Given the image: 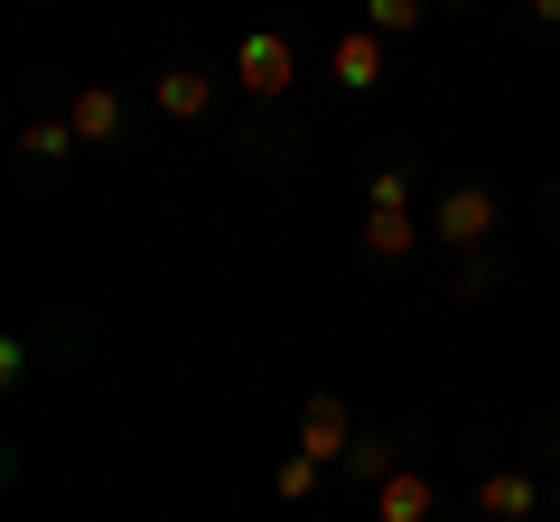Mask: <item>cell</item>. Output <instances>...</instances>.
Returning <instances> with one entry per match:
<instances>
[{"mask_svg":"<svg viewBox=\"0 0 560 522\" xmlns=\"http://www.w3.org/2000/svg\"><path fill=\"white\" fill-rule=\"evenodd\" d=\"M150 94H160L168 121H206V112H215V75H197V66H168Z\"/></svg>","mask_w":560,"mask_h":522,"instance_id":"cell-6","label":"cell"},{"mask_svg":"<svg viewBox=\"0 0 560 522\" xmlns=\"http://www.w3.org/2000/svg\"><path fill=\"white\" fill-rule=\"evenodd\" d=\"M495 197H486V187H448L440 205H430V242H486L495 234Z\"/></svg>","mask_w":560,"mask_h":522,"instance_id":"cell-3","label":"cell"},{"mask_svg":"<svg viewBox=\"0 0 560 522\" xmlns=\"http://www.w3.org/2000/svg\"><path fill=\"white\" fill-rule=\"evenodd\" d=\"M290 448H300V458H318V466H346V458H355V411L318 392V402L300 411V439H290Z\"/></svg>","mask_w":560,"mask_h":522,"instance_id":"cell-2","label":"cell"},{"mask_svg":"<svg viewBox=\"0 0 560 522\" xmlns=\"http://www.w3.org/2000/svg\"><path fill=\"white\" fill-rule=\"evenodd\" d=\"M420 20H430V0H364V28L374 38H411Z\"/></svg>","mask_w":560,"mask_h":522,"instance_id":"cell-11","label":"cell"},{"mask_svg":"<svg viewBox=\"0 0 560 522\" xmlns=\"http://www.w3.org/2000/svg\"><path fill=\"white\" fill-rule=\"evenodd\" d=\"M20 150H28V159H47V168H57V159H75L84 141H75V121L57 112V121H28V131H20Z\"/></svg>","mask_w":560,"mask_h":522,"instance_id":"cell-10","label":"cell"},{"mask_svg":"<svg viewBox=\"0 0 560 522\" xmlns=\"http://www.w3.org/2000/svg\"><path fill=\"white\" fill-rule=\"evenodd\" d=\"M551 513H560V495H551Z\"/></svg>","mask_w":560,"mask_h":522,"instance_id":"cell-15","label":"cell"},{"mask_svg":"<svg viewBox=\"0 0 560 522\" xmlns=\"http://www.w3.org/2000/svg\"><path fill=\"white\" fill-rule=\"evenodd\" d=\"M308 485H318V458H300V448H290V458H280V503H300Z\"/></svg>","mask_w":560,"mask_h":522,"instance_id":"cell-12","label":"cell"},{"mask_svg":"<svg viewBox=\"0 0 560 522\" xmlns=\"http://www.w3.org/2000/svg\"><path fill=\"white\" fill-rule=\"evenodd\" d=\"M234 84L243 94H290V84H300V57H290V38H271V28H253V38H243V57H234Z\"/></svg>","mask_w":560,"mask_h":522,"instance_id":"cell-1","label":"cell"},{"mask_svg":"<svg viewBox=\"0 0 560 522\" xmlns=\"http://www.w3.org/2000/svg\"><path fill=\"white\" fill-rule=\"evenodd\" d=\"M364 252H374V261H401V252H411V242H420V215H411V205H364Z\"/></svg>","mask_w":560,"mask_h":522,"instance_id":"cell-7","label":"cell"},{"mask_svg":"<svg viewBox=\"0 0 560 522\" xmlns=\"http://www.w3.org/2000/svg\"><path fill=\"white\" fill-rule=\"evenodd\" d=\"M477 513H495V522H533V513H541V485L523 476V466H495V476L477 485Z\"/></svg>","mask_w":560,"mask_h":522,"instance_id":"cell-5","label":"cell"},{"mask_svg":"<svg viewBox=\"0 0 560 522\" xmlns=\"http://www.w3.org/2000/svg\"><path fill=\"white\" fill-rule=\"evenodd\" d=\"M533 20H541V28H560V0H533Z\"/></svg>","mask_w":560,"mask_h":522,"instance_id":"cell-14","label":"cell"},{"mask_svg":"<svg viewBox=\"0 0 560 522\" xmlns=\"http://www.w3.org/2000/svg\"><path fill=\"white\" fill-rule=\"evenodd\" d=\"M346 466H355V476H374V485H383V476H393V458H383V448H374V439H355V458H346Z\"/></svg>","mask_w":560,"mask_h":522,"instance_id":"cell-13","label":"cell"},{"mask_svg":"<svg viewBox=\"0 0 560 522\" xmlns=\"http://www.w3.org/2000/svg\"><path fill=\"white\" fill-rule=\"evenodd\" d=\"M327 75H337L346 94H374V84H383V38H374V28H346L337 57H327Z\"/></svg>","mask_w":560,"mask_h":522,"instance_id":"cell-4","label":"cell"},{"mask_svg":"<svg viewBox=\"0 0 560 522\" xmlns=\"http://www.w3.org/2000/svg\"><path fill=\"white\" fill-rule=\"evenodd\" d=\"M66 121H75V141H121V94H113V84H84V94L75 103H66Z\"/></svg>","mask_w":560,"mask_h":522,"instance_id":"cell-9","label":"cell"},{"mask_svg":"<svg viewBox=\"0 0 560 522\" xmlns=\"http://www.w3.org/2000/svg\"><path fill=\"white\" fill-rule=\"evenodd\" d=\"M374 522H430V476L420 466H393L374 485Z\"/></svg>","mask_w":560,"mask_h":522,"instance_id":"cell-8","label":"cell"}]
</instances>
